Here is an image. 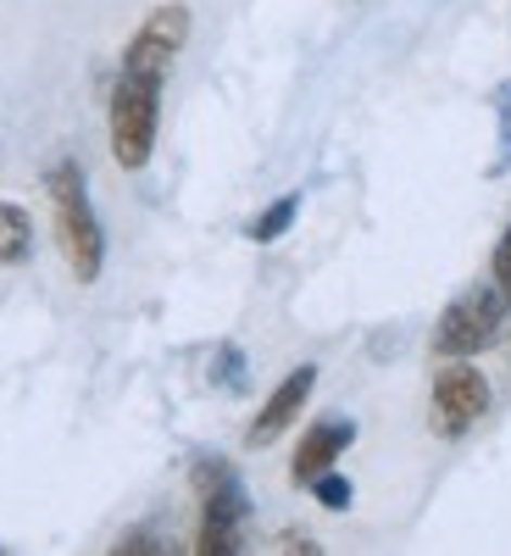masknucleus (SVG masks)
<instances>
[{"label": "nucleus", "instance_id": "nucleus-8", "mask_svg": "<svg viewBox=\"0 0 511 556\" xmlns=\"http://www.w3.org/2000/svg\"><path fill=\"white\" fill-rule=\"evenodd\" d=\"M356 440V424L350 417H322V424H311V434L301 440V451H295V484H311V479H322L334 468V462L345 456V445Z\"/></svg>", "mask_w": 511, "mask_h": 556}, {"label": "nucleus", "instance_id": "nucleus-10", "mask_svg": "<svg viewBox=\"0 0 511 556\" xmlns=\"http://www.w3.org/2000/svg\"><path fill=\"white\" fill-rule=\"evenodd\" d=\"M295 212H301V195H278L256 223H251V240L256 245H272V240H284V228L295 223Z\"/></svg>", "mask_w": 511, "mask_h": 556}, {"label": "nucleus", "instance_id": "nucleus-2", "mask_svg": "<svg viewBox=\"0 0 511 556\" xmlns=\"http://www.w3.org/2000/svg\"><path fill=\"white\" fill-rule=\"evenodd\" d=\"M112 156L123 173H139L156 151V128H162V78H139V73H117L112 84Z\"/></svg>", "mask_w": 511, "mask_h": 556}, {"label": "nucleus", "instance_id": "nucleus-6", "mask_svg": "<svg viewBox=\"0 0 511 556\" xmlns=\"http://www.w3.org/2000/svg\"><path fill=\"white\" fill-rule=\"evenodd\" d=\"M183 39H190V12L183 7H156L139 34L128 39L123 51V73H139V78H167L173 56L183 51Z\"/></svg>", "mask_w": 511, "mask_h": 556}, {"label": "nucleus", "instance_id": "nucleus-12", "mask_svg": "<svg viewBox=\"0 0 511 556\" xmlns=\"http://www.w3.org/2000/svg\"><path fill=\"white\" fill-rule=\"evenodd\" d=\"M495 285H500V295L511 301V228H506L500 245H495Z\"/></svg>", "mask_w": 511, "mask_h": 556}, {"label": "nucleus", "instance_id": "nucleus-7", "mask_svg": "<svg viewBox=\"0 0 511 556\" xmlns=\"http://www.w3.org/2000/svg\"><path fill=\"white\" fill-rule=\"evenodd\" d=\"M311 390H317V367H311V362H301L295 374H290L284 384H278V390L267 395V406L256 412V424H251L245 445H251V451L272 445V440H278V434H284V429L295 424V417H301V406L311 401Z\"/></svg>", "mask_w": 511, "mask_h": 556}, {"label": "nucleus", "instance_id": "nucleus-11", "mask_svg": "<svg viewBox=\"0 0 511 556\" xmlns=\"http://www.w3.org/2000/svg\"><path fill=\"white\" fill-rule=\"evenodd\" d=\"M311 490H317V501L329 506V513H345V506H350V484H345L334 468L322 473V479H311Z\"/></svg>", "mask_w": 511, "mask_h": 556}, {"label": "nucleus", "instance_id": "nucleus-5", "mask_svg": "<svg viewBox=\"0 0 511 556\" xmlns=\"http://www.w3.org/2000/svg\"><path fill=\"white\" fill-rule=\"evenodd\" d=\"M489 412V379L468 356H445V367L434 374V434L461 440L484 424Z\"/></svg>", "mask_w": 511, "mask_h": 556}, {"label": "nucleus", "instance_id": "nucleus-9", "mask_svg": "<svg viewBox=\"0 0 511 556\" xmlns=\"http://www.w3.org/2000/svg\"><path fill=\"white\" fill-rule=\"evenodd\" d=\"M28 251H34V217L17 201H0V262L17 267L28 262Z\"/></svg>", "mask_w": 511, "mask_h": 556}, {"label": "nucleus", "instance_id": "nucleus-1", "mask_svg": "<svg viewBox=\"0 0 511 556\" xmlns=\"http://www.w3.org/2000/svg\"><path fill=\"white\" fill-rule=\"evenodd\" d=\"M44 190H51L56 245H62L73 278H78V285H95V278H101V262H106V235H101L95 206H89V190H84L78 162H56L51 178H44Z\"/></svg>", "mask_w": 511, "mask_h": 556}, {"label": "nucleus", "instance_id": "nucleus-4", "mask_svg": "<svg viewBox=\"0 0 511 556\" xmlns=\"http://www.w3.org/2000/svg\"><path fill=\"white\" fill-rule=\"evenodd\" d=\"M195 490H201V534H195V551H206V556L240 551L245 490H240L234 468H228V462H201V468H195Z\"/></svg>", "mask_w": 511, "mask_h": 556}, {"label": "nucleus", "instance_id": "nucleus-3", "mask_svg": "<svg viewBox=\"0 0 511 556\" xmlns=\"http://www.w3.org/2000/svg\"><path fill=\"white\" fill-rule=\"evenodd\" d=\"M506 306L511 301L500 295L495 278L478 285V290H468V295H456L439 312V323H434V351L439 356H478V351H489L500 340V329H506Z\"/></svg>", "mask_w": 511, "mask_h": 556}]
</instances>
